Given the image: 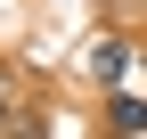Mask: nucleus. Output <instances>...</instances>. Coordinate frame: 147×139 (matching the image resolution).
Returning <instances> with one entry per match:
<instances>
[{
	"mask_svg": "<svg viewBox=\"0 0 147 139\" xmlns=\"http://www.w3.org/2000/svg\"><path fill=\"white\" fill-rule=\"evenodd\" d=\"M106 123L139 139V131H147V98H139V90H115V98H106Z\"/></svg>",
	"mask_w": 147,
	"mask_h": 139,
	"instance_id": "2",
	"label": "nucleus"
},
{
	"mask_svg": "<svg viewBox=\"0 0 147 139\" xmlns=\"http://www.w3.org/2000/svg\"><path fill=\"white\" fill-rule=\"evenodd\" d=\"M82 74H90V82H106V90H115V82L131 74V41H115V33H98V41L82 49Z\"/></svg>",
	"mask_w": 147,
	"mask_h": 139,
	"instance_id": "1",
	"label": "nucleus"
}]
</instances>
